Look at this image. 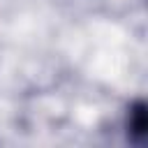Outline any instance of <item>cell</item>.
I'll return each instance as SVG.
<instances>
[{"instance_id":"cell-1","label":"cell","mask_w":148,"mask_h":148,"mask_svg":"<svg viewBox=\"0 0 148 148\" xmlns=\"http://www.w3.org/2000/svg\"><path fill=\"white\" fill-rule=\"evenodd\" d=\"M146 130V104L139 99L127 109V134L134 136V141H141Z\"/></svg>"}]
</instances>
